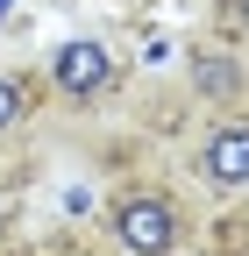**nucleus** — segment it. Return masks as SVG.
Returning a JSON list of instances; mask_svg holds the SVG:
<instances>
[{"label":"nucleus","mask_w":249,"mask_h":256,"mask_svg":"<svg viewBox=\"0 0 249 256\" xmlns=\"http://www.w3.org/2000/svg\"><path fill=\"white\" fill-rule=\"evenodd\" d=\"M192 86L206 92V100H235V92H242V64L221 57V50H200L192 57Z\"/></svg>","instance_id":"4"},{"label":"nucleus","mask_w":249,"mask_h":256,"mask_svg":"<svg viewBox=\"0 0 249 256\" xmlns=\"http://www.w3.org/2000/svg\"><path fill=\"white\" fill-rule=\"evenodd\" d=\"M214 22H221L228 36H249V0H221V8H214Z\"/></svg>","instance_id":"6"},{"label":"nucleus","mask_w":249,"mask_h":256,"mask_svg":"<svg viewBox=\"0 0 249 256\" xmlns=\"http://www.w3.org/2000/svg\"><path fill=\"white\" fill-rule=\"evenodd\" d=\"M0 228H8V206H0Z\"/></svg>","instance_id":"7"},{"label":"nucleus","mask_w":249,"mask_h":256,"mask_svg":"<svg viewBox=\"0 0 249 256\" xmlns=\"http://www.w3.org/2000/svg\"><path fill=\"white\" fill-rule=\"evenodd\" d=\"M22 114H28V92H22V78H14V72H0V136H8Z\"/></svg>","instance_id":"5"},{"label":"nucleus","mask_w":249,"mask_h":256,"mask_svg":"<svg viewBox=\"0 0 249 256\" xmlns=\"http://www.w3.org/2000/svg\"><path fill=\"white\" fill-rule=\"evenodd\" d=\"M107 228H114V242L128 249V256H171L178 235H185V214H178L171 192H157V185H128V192L114 200Z\"/></svg>","instance_id":"1"},{"label":"nucleus","mask_w":249,"mask_h":256,"mask_svg":"<svg viewBox=\"0 0 249 256\" xmlns=\"http://www.w3.org/2000/svg\"><path fill=\"white\" fill-rule=\"evenodd\" d=\"M200 178L221 185V192H242V185H249V121L206 128V142H200Z\"/></svg>","instance_id":"3"},{"label":"nucleus","mask_w":249,"mask_h":256,"mask_svg":"<svg viewBox=\"0 0 249 256\" xmlns=\"http://www.w3.org/2000/svg\"><path fill=\"white\" fill-rule=\"evenodd\" d=\"M114 78H121L114 50H107V43H92V36L57 43V57H50V86H57V100H78V107H86V100H107Z\"/></svg>","instance_id":"2"}]
</instances>
